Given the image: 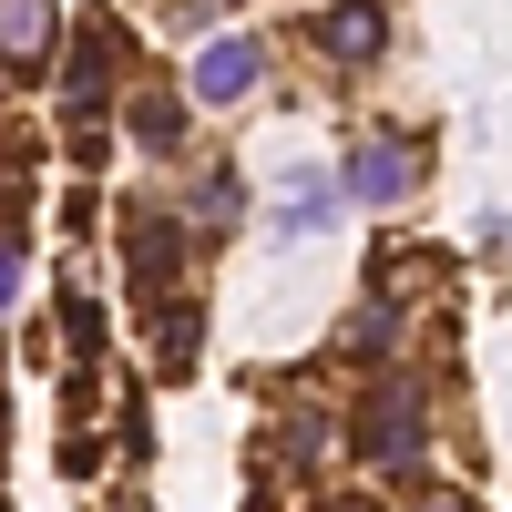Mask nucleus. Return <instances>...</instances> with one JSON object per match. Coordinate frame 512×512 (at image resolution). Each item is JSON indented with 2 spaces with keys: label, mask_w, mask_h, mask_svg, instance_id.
Here are the masks:
<instances>
[{
  "label": "nucleus",
  "mask_w": 512,
  "mask_h": 512,
  "mask_svg": "<svg viewBox=\"0 0 512 512\" xmlns=\"http://www.w3.org/2000/svg\"><path fill=\"white\" fill-rule=\"evenodd\" d=\"M359 451H369V461H390V472H400V461H420V390H410V379H390V390L369 400Z\"/></svg>",
  "instance_id": "nucleus-1"
},
{
  "label": "nucleus",
  "mask_w": 512,
  "mask_h": 512,
  "mask_svg": "<svg viewBox=\"0 0 512 512\" xmlns=\"http://www.w3.org/2000/svg\"><path fill=\"white\" fill-rule=\"evenodd\" d=\"M410 175H420V154H410V144H390V134H369V144L349 154V175H338V185H349L359 205H400V195H410Z\"/></svg>",
  "instance_id": "nucleus-2"
},
{
  "label": "nucleus",
  "mask_w": 512,
  "mask_h": 512,
  "mask_svg": "<svg viewBox=\"0 0 512 512\" xmlns=\"http://www.w3.org/2000/svg\"><path fill=\"white\" fill-rule=\"evenodd\" d=\"M256 72H267V52H256L246 31L205 41V52H195V103H236V93H256Z\"/></svg>",
  "instance_id": "nucleus-3"
},
{
  "label": "nucleus",
  "mask_w": 512,
  "mask_h": 512,
  "mask_svg": "<svg viewBox=\"0 0 512 512\" xmlns=\"http://www.w3.org/2000/svg\"><path fill=\"white\" fill-rule=\"evenodd\" d=\"M52 0H0V62H11V72H31L41 52H52Z\"/></svg>",
  "instance_id": "nucleus-4"
},
{
  "label": "nucleus",
  "mask_w": 512,
  "mask_h": 512,
  "mask_svg": "<svg viewBox=\"0 0 512 512\" xmlns=\"http://www.w3.org/2000/svg\"><path fill=\"white\" fill-rule=\"evenodd\" d=\"M379 31H390V21H379L369 0H338V11L318 21V52H328V62H369V52H379Z\"/></svg>",
  "instance_id": "nucleus-5"
},
{
  "label": "nucleus",
  "mask_w": 512,
  "mask_h": 512,
  "mask_svg": "<svg viewBox=\"0 0 512 512\" xmlns=\"http://www.w3.org/2000/svg\"><path fill=\"white\" fill-rule=\"evenodd\" d=\"M338 195H349V185L308 164V175H287V205H277V226H287V236H318V226L338 216Z\"/></svg>",
  "instance_id": "nucleus-6"
},
{
  "label": "nucleus",
  "mask_w": 512,
  "mask_h": 512,
  "mask_svg": "<svg viewBox=\"0 0 512 512\" xmlns=\"http://www.w3.org/2000/svg\"><path fill=\"white\" fill-rule=\"evenodd\" d=\"M195 216H205V226H236V175H205V185H195Z\"/></svg>",
  "instance_id": "nucleus-7"
},
{
  "label": "nucleus",
  "mask_w": 512,
  "mask_h": 512,
  "mask_svg": "<svg viewBox=\"0 0 512 512\" xmlns=\"http://www.w3.org/2000/svg\"><path fill=\"white\" fill-rule=\"evenodd\" d=\"M11 297H21V256L0 246V308H11Z\"/></svg>",
  "instance_id": "nucleus-8"
},
{
  "label": "nucleus",
  "mask_w": 512,
  "mask_h": 512,
  "mask_svg": "<svg viewBox=\"0 0 512 512\" xmlns=\"http://www.w3.org/2000/svg\"><path fill=\"white\" fill-rule=\"evenodd\" d=\"M420 512H472V502H451V492H441V502H420Z\"/></svg>",
  "instance_id": "nucleus-9"
},
{
  "label": "nucleus",
  "mask_w": 512,
  "mask_h": 512,
  "mask_svg": "<svg viewBox=\"0 0 512 512\" xmlns=\"http://www.w3.org/2000/svg\"><path fill=\"white\" fill-rule=\"evenodd\" d=\"M338 512H369V502H338Z\"/></svg>",
  "instance_id": "nucleus-10"
}]
</instances>
